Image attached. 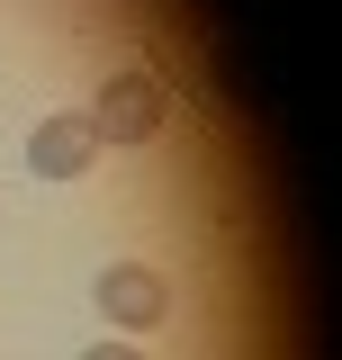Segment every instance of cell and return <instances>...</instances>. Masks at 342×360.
<instances>
[{"label":"cell","mask_w":342,"mask_h":360,"mask_svg":"<svg viewBox=\"0 0 342 360\" xmlns=\"http://www.w3.org/2000/svg\"><path fill=\"white\" fill-rule=\"evenodd\" d=\"M82 117H90L99 144H153V135L171 127V82H163V72H144V63H127V72L99 82V99H90Z\"/></svg>","instance_id":"cell-1"},{"label":"cell","mask_w":342,"mask_h":360,"mask_svg":"<svg viewBox=\"0 0 342 360\" xmlns=\"http://www.w3.org/2000/svg\"><path fill=\"white\" fill-rule=\"evenodd\" d=\"M99 324H118L127 342H144L153 324H171V279L153 262H108L99 270Z\"/></svg>","instance_id":"cell-2"},{"label":"cell","mask_w":342,"mask_h":360,"mask_svg":"<svg viewBox=\"0 0 342 360\" xmlns=\"http://www.w3.org/2000/svg\"><path fill=\"white\" fill-rule=\"evenodd\" d=\"M90 162H99V135H90L82 108H54V117L27 127V172L37 180H82Z\"/></svg>","instance_id":"cell-3"},{"label":"cell","mask_w":342,"mask_h":360,"mask_svg":"<svg viewBox=\"0 0 342 360\" xmlns=\"http://www.w3.org/2000/svg\"><path fill=\"white\" fill-rule=\"evenodd\" d=\"M82 360H144V352H135L127 333H118V342H90V352H82Z\"/></svg>","instance_id":"cell-4"}]
</instances>
